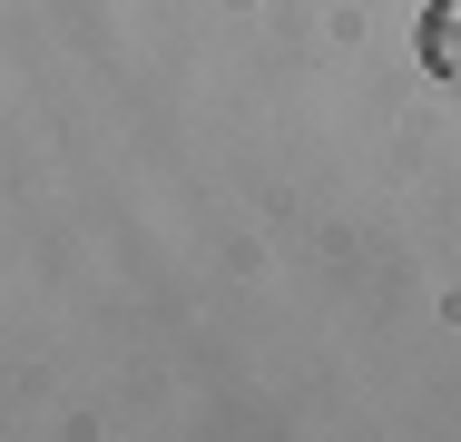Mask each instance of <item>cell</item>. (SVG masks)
<instances>
[{
	"label": "cell",
	"mask_w": 461,
	"mask_h": 442,
	"mask_svg": "<svg viewBox=\"0 0 461 442\" xmlns=\"http://www.w3.org/2000/svg\"><path fill=\"white\" fill-rule=\"evenodd\" d=\"M422 69L432 79H461V0H432L422 10Z\"/></svg>",
	"instance_id": "obj_1"
}]
</instances>
